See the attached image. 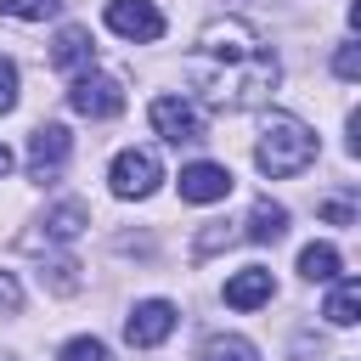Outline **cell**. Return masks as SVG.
<instances>
[{
	"instance_id": "6da1fadb",
	"label": "cell",
	"mask_w": 361,
	"mask_h": 361,
	"mask_svg": "<svg viewBox=\"0 0 361 361\" xmlns=\"http://www.w3.org/2000/svg\"><path fill=\"white\" fill-rule=\"evenodd\" d=\"M186 85L197 90L203 107L214 113H243V107H259L271 90H276V56L271 45L243 23V17H214L197 45L186 51L180 62Z\"/></svg>"
},
{
	"instance_id": "7a4b0ae2",
	"label": "cell",
	"mask_w": 361,
	"mask_h": 361,
	"mask_svg": "<svg viewBox=\"0 0 361 361\" xmlns=\"http://www.w3.org/2000/svg\"><path fill=\"white\" fill-rule=\"evenodd\" d=\"M316 158V130L293 113H271L265 130H259V147H254V164L271 175V180H288L299 169H310Z\"/></svg>"
},
{
	"instance_id": "3957f363",
	"label": "cell",
	"mask_w": 361,
	"mask_h": 361,
	"mask_svg": "<svg viewBox=\"0 0 361 361\" xmlns=\"http://www.w3.org/2000/svg\"><path fill=\"white\" fill-rule=\"evenodd\" d=\"M68 107L73 113H85V118H113L118 107H124V85L113 79V73H79L73 85H68Z\"/></svg>"
},
{
	"instance_id": "277c9868",
	"label": "cell",
	"mask_w": 361,
	"mask_h": 361,
	"mask_svg": "<svg viewBox=\"0 0 361 361\" xmlns=\"http://www.w3.org/2000/svg\"><path fill=\"white\" fill-rule=\"evenodd\" d=\"M107 180H113V192H118V197H152V192H158V180H164L158 152H147V147L118 152V158H113V169H107Z\"/></svg>"
},
{
	"instance_id": "5b68a950",
	"label": "cell",
	"mask_w": 361,
	"mask_h": 361,
	"mask_svg": "<svg viewBox=\"0 0 361 361\" xmlns=\"http://www.w3.org/2000/svg\"><path fill=\"white\" fill-rule=\"evenodd\" d=\"M107 28L124 39H164V11L152 0H107Z\"/></svg>"
},
{
	"instance_id": "8992f818",
	"label": "cell",
	"mask_w": 361,
	"mask_h": 361,
	"mask_svg": "<svg viewBox=\"0 0 361 361\" xmlns=\"http://www.w3.org/2000/svg\"><path fill=\"white\" fill-rule=\"evenodd\" d=\"M175 333V305L169 299H141L135 310H130V322H124V338L135 344V350H152V344H164Z\"/></svg>"
},
{
	"instance_id": "52a82bcc",
	"label": "cell",
	"mask_w": 361,
	"mask_h": 361,
	"mask_svg": "<svg viewBox=\"0 0 361 361\" xmlns=\"http://www.w3.org/2000/svg\"><path fill=\"white\" fill-rule=\"evenodd\" d=\"M152 130L164 135V141H203V118H197V107L192 102H180V96H158L152 102Z\"/></svg>"
},
{
	"instance_id": "ba28073f",
	"label": "cell",
	"mask_w": 361,
	"mask_h": 361,
	"mask_svg": "<svg viewBox=\"0 0 361 361\" xmlns=\"http://www.w3.org/2000/svg\"><path fill=\"white\" fill-rule=\"evenodd\" d=\"M180 197L186 203H220V197H231V169L226 164H186L180 169Z\"/></svg>"
},
{
	"instance_id": "9c48e42d",
	"label": "cell",
	"mask_w": 361,
	"mask_h": 361,
	"mask_svg": "<svg viewBox=\"0 0 361 361\" xmlns=\"http://www.w3.org/2000/svg\"><path fill=\"white\" fill-rule=\"evenodd\" d=\"M271 293H276V282H271L265 265H243V271L226 282V305H231V310H254V305H265Z\"/></svg>"
},
{
	"instance_id": "30bf717a",
	"label": "cell",
	"mask_w": 361,
	"mask_h": 361,
	"mask_svg": "<svg viewBox=\"0 0 361 361\" xmlns=\"http://www.w3.org/2000/svg\"><path fill=\"white\" fill-rule=\"evenodd\" d=\"M62 158H68V130H62V124H39V130L28 135V169L45 180Z\"/></svg>"
},
{
	"instance_id": "8fae6325",
	"label": "cell",
	"mask_w": 361,
	"mask_h": 361,
	"mask_svg": "<svg viewBox=\"0 0 361 361\" xmlns=\"http://www.w3.org/2000/svg\"><path fill=\"white\" fill-rule=\"evenodd\" d=\"M51 62H56V68H68V73H85V68L96 62L90 34H85V28H62V34H56V45H51Z\"/></svg>"
},
{
	"instance_id": "7c38bea8",
	"label": "cell",
	"mask_w": 361,
	"mask_h": 361,
	"mask_svg": "<svg viewBox=\"0 0 361 361\" xmlns=\"http://www.w3.org/2000/svg\"><path fill=\"white\" fill-rule=\"evenodd\" d=\"M248 237H254V243H282V237H288V209L271 203V197H259V203L248 209Z\"/></svg>"
},
{
	"instance_id": "4fadbf2b",
	"label": "cell",
	"mask_w": 361,
	"mask_h": 361,
	"mask_svg": "<svg viewBox=\"0 0 361 361\" xmlns=\"http://www.w3.org/2000/svg\"><path fill=\"white\" fill-rule=\"evenodd\" d=\"M333 327H355V316H361V282L355 276H344L338 288H333V299H327V310H322Z\"/></svg>"
},
{
	"instance_id": "5bb4252c",
	"label": "cell",
	"mask_w": 361,
	"mask_h": 361,
	"mask_svg": "<svg viewBox=\"0 0 361 361\" xmlns=\"http://www.w3.org/2000/svg\"><path fill=\"white\" fill-rule=\"evenodd\" d=\"M197 361H259V350L248 338H237V333H214V338H203Z\"/></svg>"
},
{
	"instance_id": "9a60e30c",
	"label": "cell",
	"mask_w": 361,
	"mask_h": 361,
	"mask_svg": "<svg viewBox=\"0 0 361 361\" xmlns=\"http://www.w3.org/2000/svg\"><path fill=\"white\" fill-rule=\"evenodd\" d=\"M299 276H310V282H333V276H338V248H333V243H310V248L299 254Z\"/></svg>"
},
{
	"instance_id": "2e32d148",
	"label": "cell",
	"mask_w": 361,
	"mask_h": 361,
	"mask_svg": "<svg viewBox=\"0 0 361 361\" xmlns=\"http://www.w3.org/2000/svg\"><path fill=\"white\" fill-rule=\"evenodd\" d=\"M45 226H51V237H56V243L79 237V226H85V203H56V209L45 214Z\"/></svg>"
},
{
	"instance_id": "e0dca14e",
	"label": "cell",
	"mask_w": 361,
	"mask_h": 361,
	"mask_svg": "<svg viewBox=\"0 0 361 361\" xmlns=\"http://www.w3.org/2000/svg\"><path fill=\"white\" fill-rule=\"evenodd\" d=\"M0 11H11V17H23V23H45V17L62 11V0H0Z\"/></svg>"
},
{
	"instance_id": "ac0fdd59",
	"label": "cell",
	"mask_w": 361,
	"mask_h": 361,
	"mask_svg": "<svg viewBox=\"0 0 361 361\" xmlns=\"http://www.w3.org/2000/svg\"><path fill=\"white\" fill-rule=\"evenodd\" d=\"M56 361H113V355H107V344H102V338H68Z\"/></svg>"
},
{
	"instance_id": "d6986e66",
	"label": "cell",
	"mask_w": 361,
	"mask_h": 361,
	"mask_svg": "<svg viewBox=\"0 0 361 361\" xmlns=\"http://www.w3.org/2000/svg\"><path fill=\"white\" fill-rule=\"evenodd\" d=\"M333 68H338V79H355V73H361V51H355V39H344V45H338Z\"/></svg>"
},
{
	"instance_id": "ffe728a7",
	"label": "cell",
	"mask_w": 361,
	"mask_h": 361,
	"mask_svg": "<svg viewBox=\"0 0 361 361\" xmlns=\"http://www.w3.org/2000/svg\"><path fill=\"white\" fill-rule=\"evenodd\" d=\"M17 107V68L0 56V113H11Z\"/></svg>"
},
{
	"instance_id": "44dd1931",
	"label": "cell",
	"mask_w": 361,
	"mask_h": 361,
	"mask_svg": "<svg viewBox=\"0 0 361 361\" xmlns=\"http://www.w3.org/2000/svg\"><path fill=\"white\" fill-rule=\"evenodd\" d=\"M322 214H327L333 226H350V220H355V209H350V203H338V197H333V203H322Z\"/></svg>"
},
{
	"instance_id": "7402d4cb",
	"label": "cell",
	"mask_w": 361,
	"mask_h": 361,
	"mask_svg": "<svg viewBox=\"0 0 361 361\" xmlns=\"http://www.w3.org/2000/svg\"><path fill=\"white\" fill-rule=\"evenodd\" d=\"M17 299H23V288H17V282L0 271V310H17Z\"/></svg>"
},
{
	"instance_id": "603a6c76",
	"label": "cell",
	"mask_w": 361,
	"mask_h": 361,
	"mask_svg": "<svg viewBox=\"0 0 361 361\" xmlns=\"http://www.w3.org/2000/svg\"><path fill=\"white\" fill-rule=\"evenodd\" d=\"M6 169H11V152H6V147H0V175H6Z\"/></svg>"
},
{
	"instance_id": "cb8c5ba5",
	"label": "cell",
	"mask_w": 361,
	"mask_h": 361,
	"mask_svg": "<svg viewBox=\"0 0 361 361\" xmlns=\"http://www.w3.org/2000/svg\"><path fill=\"white\" fill-rule=\"evenodd\" d=\"M0 361H11V355H0Z\"/></svg>"
}]
</instances>
